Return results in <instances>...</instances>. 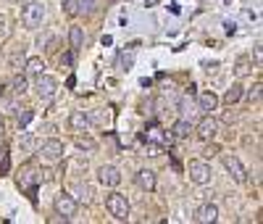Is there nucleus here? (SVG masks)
I'll list each match as a JSON object with an SVG mask.
<instances>
[{
  "mask_svg": "<svg viewBox=\"0 0 263 224\" xmlns=\"http://www.w3.org/2000/svg\"><path fill=\"white\" fill-rule=\"evenodd\" d=\"M42 19H45V3L42 0H24V8H21V24L27 29H40Z\"/></svg>",
  "mask_w": 263,
  "mask_h": 224,
  "instance_id": "nucleus-1",
  "label": "nucleus"
},
{
  "mask_svg": "<svg viewBox=\"0 0 263 224\" xmlns=\"http://www.w3.org/2000/svg\"><path fill=\"white\" fill-rule=\"evenodd\" d=\"M105 209H108V214H111L116 221H126L129 219V200L119 190H111L105 195Z\"/></svg>",
  "mask_w": 263,
  "mask_h": 224,
  "instance_id": "nucleus-2",
  "label": "nucleus"
},
{
  "mask_svg": "<svg viewBox=\"0 0 263 224\" xmlns=\"http://www.w3.org/2000/svg\"><path fill=\"white\" fill-rule=\"evenodd\" d=\"M34 93L42 103H53L55 95H58V79L50 77V74H40L37 82H34Z\"/></svg>",
  "mask_w": 263,
  "mask_h": 224,
  "instance_id": "nucleus-3",
  "label": "nucleus"
},
{
  "mask_svg": "<svg viewBox=\"0 0 263 224\" xmlns=\"http://www.w3.org/2000/svg\"><path fill=\"white\" fill-rule=\"evenodd\" d=\"M192 132H195L203 143H211L216 134H218V119H216L213 114H203V119L197 122V127H192Z\"/></svg>",
  "mask_w": 263,
  "mask_h": 224,
  "instance_id": "nucleus-4",
  "label": "nucleus"
},
{
  "mask_svg": "<svg viewBox=\"0 0 263 224\" xmlns=\"http://www.w3.org/2000/svg\"><path fill=\"white\" fill-rule=\"evenodd\" d=\"M221 164H224V169L232 174V179H234V182H239V185H245L248 182V169L242 166V161H239L237 159V156H232V153H224L221 156Z\"/></svg>",
  "mask_w": 263,
  "mask_h": 224,
  "instance_id": "nucleus-5",
  "label": "nucleus"
},
{
  "mask_svg": "<svg viewBox=\"0 0 263 224\" xmlns=\"http://www.w3.org/2000/svg\"><path fill=\"white\" fill-rule=\"evenodd\" d=\"M77 209H79V203L74 200L71 193H61V195L55 198V214H58L63 221L74 219V216H77Z\"/></svg>",
  "mask_w": 263,
  "mask_h": 224,
  "instance_id": "nucleus-6",
  "label": "nucleus"
},
{
  "mask_svg": "<svg viewBox=\"0 0 263 224\" xmlns=\"http://www.w3.org/2000/svg\"><path fill=\"white\" fill-rule=\"evenodd\" d=\"M40 156L45 159L48 164H58L63 159V143L58 137H48L45 143L40 145Z\"/></svg>",
  "mask_w": 263,
  "mask_h": 224,
  "instance_id": "nucleus-7",
  "label": "nucleus"
},
{
  "mask_svg": "<svg viewBox=\"0 0 263 224\" xmlns=\"http://www.w3.org/2000/svg\"><path fill=\"white\" fill-rule=\"evenodd\" d=\"M187 174H190V179L195 185H208L211 182V166L205 161H190Z\"/></svg>",
  "mask_w": 263,
  "mask_h": 224,
  "instance_id": "nucleus-8",
  "label": "nucleus"
},
{
  "mask_svg": "<svg viewBox=\"0 0 263 224\" xmlns=\"http://www.w3.org/2000/svg\"><path fill=\"white\" fill-rule=\"evenodd\" d=\"M98 182L103 187H119L121 185V171L116 166H111V164H103L98 169Z\"/></svg>",
  "mask_w": 263,
  "mask_h": 224,
  "instance_id": "nucleus-9",
  "label": "nucleus"
},
{
  "mask_svg": "<svg viewBox=\"0 0 263 224\" xmlns=\"http://www.w3.org/2000/svg\"><path fill=\"white\" fill-rule=\"evenodd\" d=\"M40 182V177H37V169L34 164H24L18 171V187L21 190H34V185Z\"/></svg>",
  "mask_w": 263,
  "mask_h": 224,
  "instance_id": "nucleus-10",
  "label": "nucleus"
},
{
  "mask_svg": "<svg viewBox=\"0 0 263 224\" xmlns=\"http://www.w3.org/2000/svg\"><path fill=\"white\" fill-rule=\"evenodd\" d=\"M135 185L140 190H145V193H153V190H156V171H153V169H140L135 174Z\"/></svg>",
  "mask_w": 263,
  "mask_h": 224,
  "instance_id": "nucleus-11",
  "label": "nucleus"
},
{
  "mask_svg": "<svg viewBox=\"0 0 263 224\" xmlns=\"http://www.w3.org/2000/svg\"><path fill=\"white\" fill-rule=\"evenodd\" d=\"M195 221L197 224H216L218 221V209L213 203H203L200 209L195 211Z\"/></svg>",
  "mask_w": 263,
  "mask_h": 224,
  "instance_id": "nucleus-12",
  "label": "nucleus"
},
{
  "mask_svg": "<svg viewBox=\"0 0 263 224\" xmlns=\"http://www.w3.org/2000/svg\"><path fill=\"white\" fill-rule=\"evenodd\" d=\"M216 106H218V95L213 90H205V93L197 95V111L200 114H211V111H216Z\"/></svg>",
  "mask_w": 263,
  "mask_h": 224,
  "instance_id": "nucleus-13",
  "label": "nucleus"
},
{
  "mask_svg": "<svg viewBox=\"0 0 263 224\" xmlns=\"http://www.w3.org/2000/svg\"><path fill=\"white\" fill-rule=\"evenodd\" d=\"M69 127L74 132H84V129H90V116L84 114V111H71V116H69Z\"/></svg>",
  "mask_w": 263,
  "mask_h": 224,
  "instance_id": "nucleus-14",
  "label": "nucleus"
},
{
  "mask_svg": "<svg viewBox=\"0 0 263 224\" xmlns=\"http://www.w3.org/2000/svg\"><path fill=\"white\" fill-rule=\"evenodd\" d=\"M190 134H192V122L190 119H179L177 124L171 127V137L174 140H187Z\"/></svg>",
  "mask_w": 263,
  "mask_h": 224,
  "instance_id": "nucleus-15",
  "label": "nucleus"
},
{
  "mask_svg": "<svg viewBox=\"0 0 263 224\" xmlns=\"http://www.w3.org/2000/svg\"><path fill=\"white\" fill-rule=\"evenodd\" d=\"M71 195H74V200L77 203H92V187L90 185H84V182H77L74 185V190H71Z\"/></svg>",
  "mask_w": 263,
  "mask_h": 224,
  "instance_id": "nucleus-16",
  "label": "nucleus"
},
{
  "mask_svg": "<svg viewBox=\"0 0 263 224\" xmlns=\"http://www.w3.org/2000/svg\"><path fill=\"white\" fill-rule=\"evenodd\" d=\"M24 72H27L29 77H40V74H45V61H42L40 56L27 58V61H24Z\"/></svg>",
  "mask_w": 263,
  "mask_h": 224,
  "instance_id": "nucleus-17",
  "label": "nucleus"
},
{
  "mask_svg": "<svg viewBox=\"0 0 263 224\" xmlns=\"http://www.w3.org/2000/svg\"><path fill=\"white\" fill-rule=\"evenodd\" d=\"M74 145H77L79 150H90V153H92V150H98V140H95V137H90L87 132H84V134H82V132H77Z\"/></svg>",
  "mask_w": 263,
  "mask_h": 224,
  "instance_id": "nucleus-18",
  "label": "nucleus"
},
{
  "mask_svg": "<svg viewBox=\"0 0 263 224\" xmlns=\"http://www.w3.org/2000/svg\"><path fill=\"white\" fill-rule=\"evenodd\" d=\"M242 95H245V87L239 84V82H234L227 93H224V103H227V106H234V103H239V98H242Z\"/></svg>",
  "mask_w": 263,
  "mask_h": 224,
  "instance_id": "nucleus-19",
  "label": "nucleus"
},
{
  "mask_svg": "<svg viewBox=\"0 0 263 224\" xmlns=\"http://www.w3.org/2000/svg\"><path fill=\"white\" fill-rule=\"evenodd\" d=\"M24 48H21V45H18V48H13L11 50V56H8V66H11V69L13 72H21V69H24Z\"/></svg>",
  "mask_w": 263,
  "mask_h": 224,
  "instance_id": "nucleus-20",
  "label": "nucleus"
},
{
  "mask_svg": "<svg viewBox=\"0 0 263 224\" xmlns=\"http://www.w3.org/2000/svg\"><path fill=\"white\" fill-rule=\"evenodd\" d=\"M82 42H84V32L82 27H71L69 29V45H71V53H77L82 48Z\"/></svg>",
  "mask_w": 263,
  "mask_h": 224,
  "instance_id": "nucleus-21",
  "label": "nucleus"
},
{
  "mask_svg": "<svg viewBox=\"0 0 263 224\" xmlns=\"http://www.w3.org/2000/svg\"><path fill=\"white\" fill-rule=\"evenodd\" d=\"M234 72H237V77H248V74L253 72L250 58H248V56H239V58H237V63H234Z\"/></svg>",
  "mask_w": 263,
  "mask_h": 224,
  "instance_id": "nucleus-22",
  "label": "nucleus"
},
{
  "mask_svg": "<svg viewBox=\"0 0 263 224\" xmlns=\"http://www.w3.org/2000/svg\"><path fill=\"white\" fill-rule=\"evenodd\" d=\"M61 8H63V16L77 19L79 16V0H61Z\"/></svg>",
  "mask_w": 263,
  "mask_h": 224,
  "instance_id": "nucleus-23",
  "label": "nucleus"
},
{
  "mask_svg": "<svg viewBox=\"0 0 263 224\" xmlns=\"http://www.w3.org/2000/svg\"><path fill=\"white\" fill-rule=\"evenodd\" d=\"M27 90H29L27 74H18V72H16V77H13V93H16V95H24Z\"/></svg>",
  "mask_w": 263,
  "mask_h": 224,
  "instance_id": "nucleus-24",
  "label": "nucleus"
},
{
  "mask_svg": "<svg viewBox=\"0 0 263 224\" xmlns=\"http://www.w3.org/2000/svg\"><path fill=\"white\" fill-rule=\"evenodd\" d=\"M147 140H150V143H158V145H166V143L171 140V134H163L158 127H153V129L147 132Z\"/></svg>",
  "mask_w": 263,
  "mask_h": 224,
  "instance_id": "nucleus-25",
  "label": "nucleus"
},
{
  "mask_svg": "<svg viewBox=\"0 0 263 224\" xmlns=\"http://www.w3.org/2000/svg\"><path fill=\"white\" fill-rule=\"evenodd\" d=\"M11 37V19L6 13H0V42H6Z\"/></svg>",
  "mask_w": 263,
  "mask_h": 224,
  "instance_id": "nucleus-26",
  "label": "nucleus"
},
{
  "mask_svg": "<svg viewBox=\"0 0 263 224\" xmlns=\"http://www.w3.org/2000/svg\"><path fill=\"white\" fill-rule=\"evenodd\" d=\"M18 145H21V150H34V145H37V140H34V134L32 132H24L21 134V140H18Z\"/></svg>",
  "mask_w": 263,
  "mask_h": 224,
  "instance_id": "nucleus-27",
  "label": "nucleus"
},
{
  "mask_svg": "<svg viewBox=\"0 0 263 224\" xmlns=\"http://www.w3.org/2000/svg\"><path fill=\"white\" fill-rule=\"evenodd\" d=\"M87 116H90V124H105V122H108V114H105L103 108H95V111H90Z\"/></svg>",
  "mask_w": 263,
  "mask_h": 224,
  "instance_id": "nucleus-28",
  "label": "nucleus"
},
{
  "mask_svg": "<svg viewBox=\"0 0 263 224\" xmlns=\"http://www.w3.org/2000/svg\"><path fill=\"white\" fill-rule=\"evenodd\" d=\"M29 119H32V108H21V111H16V124H18V127H27Z\"/></svg>",
  "mask_w": 263,
  "mask_h": 224,
  "instance_id": "nucleus-29",
  "label": "nucleus"
},
{
  "mask_svg": "<svg viewBox=\"0 0 263 224\" xmlns=\"http://www.w3.org/2000/svg\"><path fill=\"white\" fill-rule=\"evenodd\" d=\"M132 63H135V56H132V53H121V56H119V69H121V72H129Z\"/></svg>",
  "mask_w": 263,
  "mask_h": 224,
  "instance_id": "nucleus-30",
  "label": "nucleus"
},
{
  "mask_svg": "<svg viewBox=\"0 0 263 224\" xmlns=\"http://www.w3.org/2000/svg\"><path fill=\"white\" fill-rule=\"evenodd\" d=\"M84 171H87V159L77 156V159L71 161V174H84Z\"/></svg>",
  "mask_w": 263,
  "mask_h": 224,
  "instance_id": "nucleus-31",
  "label": "nucleus"
},
{
  "mask_svg": "<svg viewBox=\"0 0 263 224\" xmlns=\"http://www.w3.org/2000/svg\"><path fill=\"white\" fill-rule=\"evenodd\" d=\"M95 11V0H79V13H92Z\"/></svg>",
  "mask_w": 263,
  "mask_h": 224,
  "instance_id": "nucleus-32",
  "label": "nucleus"
},
{
  "mask_svg": "<svg viewBox=\"0 0 263 224\" xmlns=\"http://www.w3.org/2000/svg\"><path fill=\"white\" fill-rule=\"evenodd\" d=\"M260 90H263V84H260V82H255V84H253V90L248 93V98H250L253 103H258V100H260Z\"/></svg>",
  "mask_w": 263,
  "mask_h": 224,
  "instance_id": "nucleus-33",
  "label": "nucleus"
},
{
  "mask_svg": "<svg viewBox=\"0 0 263 224\" xmlns=\"http://www.w3.org/2000/svg\"><path fill=\"white\" fill-rule=\"evenodd\" d=\"M58 48H61V40H58V37H50V40L45 42V50H48V53H58Z\"/></svg>",
  "mask_w": 263,
  "mask_h": 224,
  "instance_id": "nucleus-34",
  "label": "nucleus"
},
{
  "mask_svg": "<svg viewBox=\"0 0 263 224\" xmlns=\"http://www.w3.org/2000/svg\"><path fill=\"white\" fill-rule=\"evenodd\" d=\"M71 63H74V53H66V56H61V66H66V69H69Z\"/></svg>",
  "mask_w": 263,
  "mask_h": 224,
  "instance_id": "nucleus-35",
  "label": "nucleus"
},
{
  "mask_svg": "<svg viewBox=\"0 0 263 224\" xmlns=\"http://www.w3.org/2000/svg\"><path fill=\"white\" fill-rule=\"evenodd\" d=\"M218 153V145H208V150H205V156H216Z\"/></svg>",
  "mask_w": 263,
  "mask_h": 224,
  "instance_id": "nucleus-36",
  "label": "nucleus"
},
{
  "mask_svg": "<svg viewBox=\"0 0 263 224\" xmlns=\"http://www.w3.org/2000/svg\"><path fill=\"white\" fill-rule=\"evenodd\" d=\"M260 56H263V53H260V42H258V45H255V61H258V63H260Z\"/></svg>",
  "mask_w": 263,
  "mask_h": 224,
  "instance_id": "nucleus-37",
  "label": "nucleus"
},
{
  "mask_svg": "<svg viewBox=\"0 0 263 224\" xmlns=\"http://www.w3.org/2000/svg\"><path fill=\"white\" fill-rule=\"evenodd\" d=\"M42 129H45V132H58V127H55V124H45Z\"/></svg>",
  "mask_w": 263,
  "mask_h": 224,
  "instance_id": "nucleus-38",
  "label": "nucleus"
},
{
  "mask_svg": "<svg viewBox=\"0 0 263 224\" xmlns=\"http://www.w3.org/2000/svg\"><path fill=\"white\" fill-rule=\"evenodd\" d=\"M0 134H3V114H0Z\"/></svg>",
  "mask_w": 263,
  "mask_h": 224,
  "instance_id": "nucleus-39",
  "label": "nucleus"
},
{
  "mask_svg": "<svg viewBox=\"0 0 263 224\" xmlns=\"http://www.w3.org/2000/svg\"><path fill=\"white\" fill-rule=\"evenodd\" d=\"M16 3H24V0H16Z\"/></svg>",
  "mask_w": 263,
  "mask_h": 224,
  "instance_id": "nucleus-40",
  "label": "nucleus"
},
{
  "mask_svg": "<svg viewBox=\"0 0 263 224\" xmlns=\"http://www.w3.org/2000/svg\"><path fill=\"white\" fill-rule=\"evenodd\" d=\"M0 153H3V150H0Z\"/></svg>",
  "mask_w": 263,
  "mask_h": 224,
  "instance_id": "nucleus-41",
  "label": "nucleus"
}]
</instances>
